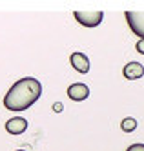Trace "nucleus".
Masks as SVG:
<instances>
[{
	"label": "nucleus",
	"instance_id": "nucleus-1",
	"mask_svg": "<svg viewBox=\"0 0 144 151\" xmlns=\"http://www.w3.org/2000/svg\"><path fill=\"white\" fill-rule=\"evenodd\" d=\"M40 95H42L40 82L33 77H26L9 88V91L4 96V106L9 111H24L40 99Z\"/></svg>",
	"mask_w": 144,
	"mask_h": 151
},
{
	"label": "nucleus",
	"instance_id": "nucleus-2",
	"mask_svg": "<svg viewBox=\"0 0 144 151\" xmlns=\"http://www.w3.org/2000/svg\"><path fill=\"white\" fill-rule=\"evenodd\" d=\"M73 17L77 18V22L84 27H97L102 22L104 13L102 11H75Z\"/></svg>",
	"mask_w": 144,
	"mask_h": 151
},
{
	"label": "nucleus",
	"instance_id": "nucleus-3",
	"mask_svg": "<svg viewBox=\"0 0 144 151\" xmlns=\"http://www.w3.org/2000/svg\"><path fill=\"white\" fill-rule=\"evenodd\" d=\"M126 22L140 40H144V11H126Z\"/></svg>",
	"mask_w": 144,
	"mask_h": 151
},
{
	"label": "nucleus",
	"instance_id": "nucleus-4",
	"mask_svg": "<svg viewBox=\"0 0 144 151\" xmlns=\"http://www.w3.org/2000/svg\"><path fill=\"white\" fill-rule=\"evenodd\" d=\"M68 96L75 102H82V100H86L88 96H90V88H88L86 84H80V82L71 84L68 88Z\"/></svg>",
	"mask_w": 144,
	"mask_h": 151
},
{
	"label": "nucleus",
	"instance_id": "nucleus-5",
	"mask_svg": "<svg viewBox=\"0 0 144 151\" xmlns=\"http://www.w3.org/2000/svg\"><path fill=\"white\" fill-rule=\"evenodd\" d=\"M69 62H71L73 69L77 73H80V75H86L90 71V58H88L84 53H73L69 57Z\"/></svg>",
	"mask_w": 144,
	"mask_h": 151
},
{
	"label": "nucleus",
	"instance_id": "nucleus-6",
	"mask_svg": "<svg viewBox=\"0 0 144 151\" xmlns=\"http://www.w3.org/2000/svg\"><path fill=\"white\" fill-rule=\"evenodd\" d=\"M27 129V120L22 116H15V118H9L6 122V131L11 135H20Z\"/></svg>",
	"mask_w": 144,
	"mask_h": 151
},
{
	"label": "nucleus",
	"instance_id": "nucleus-7",
	"mask_svg": "<svg viewBox=\"0 0 144 151\" xmlns=\"http://www.w3.org/2000/svg\"><path fill=\"white\" fill-rule=\"evenodd\" d=\"M122 75L128 78V80H137V78H142L144 75V66L139 62H128L124 69H122Z\"/></svg>",
	"mask_w": 144,
	"mask_h": 151
},
{
	"label": "nucleus",
	"instance_id": "nucleus-8",
	"mask_svg": "<svg viewBox=\"0 0 144 151\" xmlns=\"http://www.w3.org/2000/svg\"><path fill=\"white\" fill-rule=\"evenodd\" d=\"M120 127H122V131L131 133V131L137 129V120L133 116H126V118H122V122H120Z\"/></svg>",
	"mask_w": 144,
	"mask_h": 151
},
{
	"label": "nucleus",
	"instance_id": "nucleus-9",
	"mask_svg": "<svg viewBox=\"0 0 144 151\" xmlns=\"http://www.w3.org/2000/svg\"><path fill=\"white\" fill-rule=\"evenodd\" d=\"M126 151H144V144H131Z\"/></svg>",
	"mask_w": 144,
	"mask_h": 151
},
{
	"label": "nucleus",
	"instance_id": "nucleus-10",
	"mask_svg": "<svg viewBox=\"0 0 144 151\" xmlns=\"http://www.w3.org/2000/svg\"><path fill=\"white\" fill-rule=\"evenodd\" d=\"M135 49L140 53V55H144V40H139L137 44H135Z\"/></svg>",
	"mask_w": 144,
	"mask_h": 151
},
{
	"label": "nucleus",
	"instance_id": "nucleus-11",
	"mask_svg": "<svg viewBox=\"0 0 144 151\" xmlns=\"http://www.w3.org/2000/svg\"><path fill=\"white\" fill-rule=\"evenodd\" d=\"M64 107H62V104L60 102H57V104H53V111H62Z\"/></svg>",
	"mask_w": 144,
	"mask_h": 151
},
{
	"label": "nucleus",
	"instance_id": "nucleus-12",
	"mask_svg": "<svg viewBox=\"0 0 144 151\" xmlns=\"http://www.w3.org/2000/svg\"><path fill=\"white\" fill-rule=\"evenodd\" d=\"M17 151H26V149H17Z\"/></svg>",
	"mask_w": 144,
	"mask_h": 151
}]
</instances>
